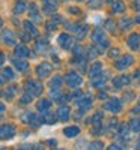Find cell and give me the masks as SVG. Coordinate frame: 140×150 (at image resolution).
I'll list each match as a JSON object with an SVG mask.
<instances>
[{"label":"cell","mask_w":140,"mask_h":150,"mask_svg":"<svg viewBox=\"0 0 140 150\" xmlns=\"http://www.w3.org/2000/svg\"><path fill=\"white\" fill-rule=\"evenodd\" d=\"M65 81H66V84H68L69 87H72V89H77V87L83 83L81 77H80L79 74H75V72H69V74L66 75Z\"/></svg>","instance_id":"6da1fadb"},{"label":"cell","mask_w":140,"mask_h":150,"mask_svg":"<svg viewBox=\"0 0 140 150\" xmlns=\"http://www.w3.org/2000/svg\"><path fill=\"white\" fill-rule=\"evenodd\" d=\"M92 41H94L95 44L101 45V47H107V45H109V41H107V38H106L104 32L99 30V29L94 30V33H92Z\"/></svg>","instance_id":"7a4b0ae2"},{"label":"cell","mask_w":140,"mask_h":150,"mask_svg":"<svg viewBox=\"0 0 140 150\" xmlns=\"http://www.w3.org/2000/svg\"><path fill=\"white\" fill-rule=\"evenodd\" d=\"M14 135H15V128L12 125H3V126H0V138L2 140L12 138Z\"/></svg>","instance_id":"3957f363"},{"label":"cell","mask_w":140,"mask_h":150,"mask_svg":"<svg viewBox=\"0 0 140 150\" xmlns=\"http://www.w3.org/2000/svg\"><path fill=\"white\" fill-rule=\"evenodd\" d=\"M104 108H106L107 111H111V112H118V111H121V108H122V102L119 101V99L113 98V99H110V101L106 102Z\"/></svg>","instance_id":"277c9868"},{"label":"cell","mask_w":140,"mask_h":150,"mask_svg":"<svg viewBox=\"0 0 140 150\" xmlns=\"http://www.w3.org/2000/svg\"><path fill=\"white\" fill-rule=\"evenodd\" d=\"M134 62V59H133V56H124V57H121L119 60H116V69H125V68H128L131 63Z\"/></svg>","instance_id":"5b68a950"},{"label":"cell","mask_w":140,"mask_h":150,"mask_svg":"<svg viewBox=\"0 0 140 150\" xmlns=\"http://www.w3.org/2000/svg\"><path fill=\"white\" fill-rule=\"evenodd\" d=\"M27 90L30 92L32 96H36V95L41 93L42 86H41L39 83H36V81H29V83H27Z\"/></svg>","instance_id":"8992f818"},{"label":"cell","mask_w":140,"mask_h":150,"mask_svg":"<svg viewBox=\"0 0 140 150\" xmlns=\"http://www.w3.org/2000/svg\"><path fill=\"white\" fill-rule=\"evenodd\" d=\"M128 45H130V48H133V50H137L139 47H140V33H133L130 38H128Z\"/></svg>","instance_id":"52a82bcc"},{"label":"cell","mask_w":140,"mask_h":150,"mask_svg":"<svg viewBox=\"0 0 140 150\" xmlns=\"http://www.w3.org/2000/svg\"><path fill=\"white\" fill-rule=\"evenodd\" d=\"M36 72H38L39 77H47V75L51 72V65H50V63H41L39 66H38Z\"/></svg>","instance_id":"ba28073f"},{"label":"cell","mask_w":140,"mask_h":150,"mask_svg":"<svg viewBox=\"0 0 140 150\" xmlns=\"http://www.w3.org/2000/svg\"><path fill=\"white\" fill-rule=\"evenodd\" d=\"M59 44L62 45V48L68 50V48H71V45H72V39H71L66 33H63V35L59 36Z\"/></svg>","instance_id":"9c48e42d"},{"label":"cell","mask_w":140,"mask_h":150,"mask_svg":"<svg viewBox=\"0 0 140 150\" xmlns=\"http://www.w3.org/2000/svg\"><path fill=\"white\" fill-rule=\"evenodd\" d=\"M101 69H103V65H101L99 62H95V63H92L91 69H89V75H91V78L99 75V74H101Z\"/></svg>","instance_id":"30bf717a"},{"label":"cell","mask_w":140,"mask_h":150,"mask_svg":"<svg viewBox=\"0 0 140 150\" xmlns=\"http://www.w3.org/2000/svg\"><path fill=\"white\" fill-rule=\"evenodd\" d=\"M56 6H57L56 0H42V8H44V11H47V12L54 11Z\"/></svg>","instance_id":"8fae6325"},{"label":"cell","mask_w":140,"mask_h":150,"mask_svg":"<svg viewBox=\"0 0 140 150\" xmlns=\"http://www.w3.org/2000/svg\"><path fill=\"white\" fill-rule=\"evenodd\" d=\"M57 116H59V119L60 120H68V117H69V108L68 107H60L59 110H57Z\"/></svg>","instance_id":"7c38bea8"},{"label":"cell","mask_w":140,"mask_h":150,"mask_svg":"<svg viewBox=\"0 0 140 150\" xmlns=\"http://www.w3.org/2000/svg\"><path fill=\"white\" fill-rule=\"evenodd\" d=\"M2 39L8 44V45H12L15 41H14V33H12L11 30H5L3 35H2Z\"/></svg>","instance_id":"4fadbf2b"},{"label":"cell","mask_w":140,"mask_h":150,"mask_svg":"<svg viewBox=\"0 0 140 150\" xmlns=\"http://www.w3.org/2000/svg\"><path fill=\"white\" fill-rule=\"evenodd\" d=\"M63 134H65L66 137H69V138H72V137H75V135L80 134V129H79L77 126H68V128H65Z\"/></svg>","instance_id":"5bb4252c"},{"label":"cell","mask_w":140,"mask_h":150,"mask_svg":"<svg viewBox=\"0 0 140 150\" xmlns=\"http://www.w3.org/2000/svg\"><path fill=\"white\" fill-rule=\"evenodd\" d=\"M77 105H79V107H83V108L91 107V105H92V98H91V96H84V98H81L80 101H77Z\"/></svg>","instance_id":"9a60e30c"},{"label":"cell","mask_w":140,"mask_h":150,"mask_svg":"<svg viewBox=\"0 0 140 150\" xmlns=\"http://www.w3.org/2000/svg\"><path fill=\"white\" fill-rule=\"evenodd\" d=\"M50 101H47V99H42V101H39L38 102V110H39L41 112H45V111H48L50 110Z\"/></svg>","instance_id":"2e32d148"},{"label":"cell","mask_w":140,"mask_h":150,"mask_svg":"<svg viewBox=\"0 0 140 150\" xmlns=\"http://www.w3.org/2000/svg\"><path fill=\"white\" fill-rule=\"evenodd\" d=\"M92 83H94L95 87H101V86H104V83H106V77L99 74V75H96V77L92 78Z\"/></svg>","instance_id":"e0dca14e"},{"label":"cell","mask_w":140,"mask_h":150,"mask_svg":"<svg viewBox=\"0 0 140 150\" xmlns=\"http://www.w3.org/2000/svg\"><path fill=\"white\" fill-rule=\"evenodd\" d=\"M27 54H29V50L24 47V45H18V47L15 48V56L24 57V56H27Z\"/></svg>","instance_id":"ac0fdd59"},{"label":"cell","mask_w":140,"mask_h":150,"mask_svg":"<svg viewBox=\"0 0 140 150\" xmlns=\"http://www.w3.org/2000/svg\"><path fill=\"white\" fill-rule=\"evenodd\" d=\"M130 128H131V131H134V132H140V117L130 122Z\"/></svg>","instance_id":"d6986e66"},{"label":"cell","mask_w":140,"mask_h":150,"mask_svg":"<svg viewBox=\"0 0 140 150\" xmlns=\"http://www.w3.org/2000/svg\"><path fill=\"white\" fill-rule=\"evenodd\" d=\"M24 27H26V30L32 35V36H38V30L33 27V24L32 23H29V21H26V23H24Z\"/></svg>","instance_id":"ffe728a7"},{"label":"cell","mask_w":140,"mask_h":150,"mask_svg":"<svg viewBox=\"0 0 140 150\" xmlns=\"http://www.w3.org/2000/svg\"><path fill=\"white\" fill-rule=\"evenodd\" d=\"M125 9V5L122 2H114L113 3V12H124Z\"/></svg>","instance_id":"44dd1931"},{"label":"cell","mask_w":140,"mask_h":150,"mask_svg":"<svg viewBox=\"0 0 140 150\" xmlns=\"http://www.w3.org/2000/svg\"><path fill=\"white\" fill-rule=\"evenodd\" d=\"M23 120H27L30 125H32V123L36 125V117H35V114H32V112H27V114H24V116H23Z\"/></svg>","instance_id":"7402d4cb"},{"label":"cell","mask_w":140,"mask_h":150,"mask_svg":"<svg viewBox=\"0 0 140 150\" xmlns=\"http://www.w3.org/2000/svg\"><path fill=\"white\" fill-rule=\"evenodd\" d=\"M24 9H26V5H24V2H17V5H15V8H14V11L17 12H23Z\"/></svg>","instance_id":"603a6c76"},{"label":"cell","mask_w":140,"mask_h":150,"mask_svg":"<svg viewBox=\"0 0 140 150\" xmlns=\"http://www.w3.org/2000/svg\"><path fill=\"white\" fill-rule=\"evenodd\" d=\"M15 66H17L20 71L27 69V63H26V62H23V60H17V62H15Z\"/></svg>","instance_id":"cb8c5ba5"},{"label":"cell","mask_w":140,"mask_h":150,"mask_svg":"<svg viewBox=\"0 0 140 150\" xmlns=\"http://www.w3.org/2000/svg\"><path fill=\"white\" fill-rule=\"evenodd\" d=\"M5 75H6V78H8V80H12V78H14V74H12V71H11L9 68L5 69Z\"/></svg>","instance_id":"d4e9b609"},{"label":"cell","mask_w":140,"mask_h":150,"mask_svg":"<svg viewBox=\"0 0 140 150\" xmlns=\"http://www.w3.org/2000/svg\"><path fill=\"white\" fill-rule=\"evenodd\" d=\"M126 131H128V126H126V125H124V126L121 128V135L124 137V138H126V137H128V135H126Z\"/></svg>","instance_id":"484cf974"},{"label":"cell","mask_w":140,"mask_h":150,"mask_svg":"<svg viewBox=\"0 0 140 150\" xmlns=\"http://www.w3.org/2000/svg\"><path fill=\"white\" fill-rule=\"evenodd\" d=\"M74 54H75V56H81V54H83V48H81V47H75V48H74Z\"/></svg>","instance_id":"4316f807"},{"label":"cell","mask_w":140,"mask_h":150,"mask_svg":"<svg viewBox=\"0 0 140 150\" xmlns=\"http://www.w3.org/2000/svg\"><path fill=\"white\" fill-rule=\"evenodd\" d=\"M101 147H103V144H101L99 141H96V143H92L89 149H101Z\"/></svg>","instance_id":"83f0119b"},{"label":"cell","mask_w":140,"mask_h":150,"mask_svg":"<svg viewBox=\"0 0 140 150\" xmlns=\"http://www.w3.org/2000/svg\"><path fill=\"white\" fill-rule=\"evenodd\" d=\"M121 81H122V86H124V84H126V83H130V77L124 75V77H121Z\"/></svg>","instance_id":"f1b7e54d"},{"label":"cell","mask_w":140,"mask_h":150,"mask_svg":"<svg viewBox=\"0 0 140 150\" xmlns=\"http://www.w3.org/2000/svg\"><path fill=\"white\" fill-rule=\"evenodd\" d=\"M91 6L92 8H98L99 6V0H91Z\"/></svg>","instance_id":"f546056e"},{"label":"cell","mask_w":140,"mask_h":150,"mask_svg":"<svg viewBox=\"0 0 140 150\" xmlns=\"http://www.w3.org/2000/svg\"><path fill=\"white\" fill-rule=\"evenodd\" d=\"M106 26H107V29H109V30H111V29H113V26H114V23H113V21H107V23H106Z\"/></svg>","instance_id":"4dcf8cb0"},{"label":"cell","mask_w":140,"mask_h":150,"mask_svg":"<svg viewBox=\"0 0 140 150\" xmlns=\"http://www.w3.org/2000/svg\"><path fill=\"white\" fill-rule=\"evenodd\" d=\"M94 51H95L94 48H89V53H87V54H89V57H95V56H96V53H94Z\"/></svg>","instance_id":"1f68e13d"},{"label":"cell","mask_w":140,"mask_h":150,"mask_svg":"<svg viewBox=\"0 0 140 150\" xmlns=\"http://www.w3.org/2000/svg\"><path fill=\"white\" fill-rule=\"evenodd\" d=\"M5 111V105L2 104V102H0V114H2V112Z\"/></svg>","instance_id":"d6a6232c"},{"label":"cell","mask_w":140,"mask_h":150,"mask_svg":"<svg viewBox=\"0 0 140 150\" xmlns=\"http://www.w3.org/2000/svg\"><path fill=\"white\" fill-rule=\"evenodd\" d=\"M3 59H5V57H3V54H2V53H0V65H2V63H3Z\"/></svg>","instance_id":"836d02e7"},{"label":"cell","mask_w":140,"mask_h":150,"mask_svg":"<svg viewBox=\"0 0 140 150\" xmlns=\"http://www.w3.org/2000/svg\"><path fill=\"white\" fill-rule=\"evenodd\" d=\"M136 21H137V23H140V17H137V20H136Z\"/></svg>","instance_id":"e575fe53"},{"label":"cell","mask_w":140,"mask_h":150,"mask_svg":"<svg viewBox=\"0 0 140 150\" xmlns=\"http://www.w3.org/2000/svg\"><path fill=\"white\" fill-rule=\"evenodd\" d=\"M0 27H2V18H0Z\"/></svg>","instance_id":"d590c367"},{"label":"cell","mask_w":140,"mask_h":150,"mask_svg":"<svg viewBox=\"0 0 140 150\" xmlns=\"http://www.w3.org/2000/svg\"><path fill=\"white\" fill-rule=\"evenodd\" d=\"M107 2H113V0H107Z\"/></svg>","instance_id":"8d00e7d4"}]
</instances>
